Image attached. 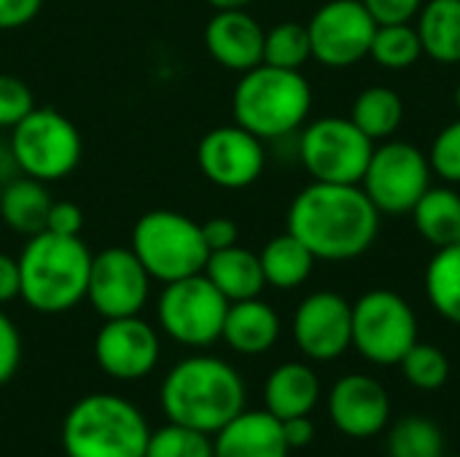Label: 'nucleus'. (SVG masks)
Returning <instances> with one entry per match:
<instances>
[{
    "mask_svg": "<svg viewBox=\"0 0 460 457\" xmlns=\"http://www.w3.org/2000/svg\"><path fill=\"white\" fill-rule=\"evenodd\" d=\"M431 164L429 154L404 140H383L375 145L361 189L380 215L412 213L418 199L431 189Z\"/></svg>",
    "mask_w": 460,
    "mask_h": 457,
    "instance_id": "9d476101",
    "label": "nucleus"
},
{
    "mask_svg": "<svg viewBox=\"0 0 460 457\" xmlns=\"http://www.w3.org/2000/svg\"><path fill=\"white\" fill-rule=\"evenodd\" d=\"M329 417L350 439H372L391 420L388 391L369 374H345L329 393Z\"/></svg>",
    "mask_w": 460,
    "mask_h": 457,
    "instance_id": "f3484780",
    "label": "nucleus"
},
{
    "mask_svg": "<svg viewBox=\"0 0 460 457\" xmlns=\"http://www.w3.org/2000/svg\"><path fill=\"white\" fill-rule=\"evenodd\" d=\"M259 261H261L267 286L291 291V288H299L302 283H307V277L313 275V264L318 259L310 253V248L302 240H296L291 232H286V234L272 237L261 248Z\"/></svg>",
    "mask_w": 460,
    "mask_h": 457,
    "instance_id": "a878e982",
    "label": "nucleus"
},
{
    "mask_svg": "<svg viewBox=\"0 0 460 457\" xmlns=\"http://www.w3.org/2000/svg\"><path fill=\"white\" fill-rule=\"evenodd\" d=\"M456 108H458V113H460V83L456 86Z\"/></svg>",
    "mask_w": 460,
    "mask_h": 457,
    "instance_id": "a18cd8bd",
    "label": "nucleus"
},
{
    "mask_svg": "<svg viewBox=\"0 0 460 457\" xmlns=\"http://www.w3.org/2000/svg\"><path fill=\"white\" fill-rule=\"evenodd\" d=\"M288 232L321 261H350L364 256L380 234V210L358 183L305 186L288 207Z\"/></svg>",
    "mask_w": 460,
    "mask_h": 457,
    "instance_id": "f257e3e1",
    "label": "nucleus"
},
{
    "mask_svg": "<svg viewBox=\"0 0 460 457\" xmlns=\"http://www.w3.org/2000/svg\"><path fill=\"white\" fill-rule=\"evenodd\" d=\"M321 382L318 374L299 361L280 364L264 382V404L267 412L278 420L310 415L318 407Z\"/></svg>",
    "mask_w": 460,
    "mask_h": 457,
    "instance_id": "412c9836",
    "label": "nucleus"
},
{
    "mask_svg": "<svg viewBox=\"0 0 460 457\" xmlns=\"http://www.w3.org/2000/svg\"><path fill=\"white\" fill-rule=\"evenodd\" d=\"M148 436L143 412L113 393L78 399L62 423L67 457H146Z\"/></svg>",
    "mask_w": 460,
    "mask_h": 457,
    "instance_id": "39448f33",
    "label": "nucleus"
},
{
    "mask_svg": "<svg viewBox=\"0 0 460 457\" xmlns=\"http://www.w3.org/2000/svg\"><path fill=\"white\" fill-rule=\"evenodd\" d=\"M264 32L248 8L216 11L205 24V48L221 67L245 73L264 62Z\"/></svg>",
    "mask_w": 460,
    "mask_h": 457,
    "instance_id": "a211bd4d",
    "label": "nucleus"
},
{
    "mask_svg": "<svg viewBox=\"0 0 460 457\" xmlns=\"http://www.w3.org/2000/svg\"><path fill=\"white\" fill-rule=\"evenodd\" d=\"M377 24H404L418 16L426 0H361Z\"/></svg>",
    "mask_w": 460,
    "mask_h": 457,
    "instance_id": "e433bc0d",
    "label": "nucleus"
},
{
    "mask_svg": "<svg viewBox=\"0 0 460 457\" xmlns=\"http://www.w3.org/2000/svg\"><path fill=\"white\" fill-rule=\"evenodd\" d=\"M92 250L81 237L38 232L19 253L24 304L43 315H59L86 299Z\"/></svg>",
    "mask_w": 460,
    "mask_h": 457,
    "instance_id": "7ed1b4c3",
    "label": "nucleus"
},
{
    "mask_svg": "<svg viewBox=\"0 0 460 457\" xmlns=\"http://www.w3.org/2000/svg\"><path fill=\"white\" fill-rule=\"evenodd\" d=\"M350 119L369 140H391L404 121V100L391 86H367L353 100Z\"/></svg>",
    "mask_w": 460,
    "mask_h": 457,
    "instance_id": "bb28decb",
    "label": "nucleus"
},
{
    "mask_svg": "<svg viewBox=\"0 0 460 457\" xmlns=\"http://www.w3.org/2000/svg\"><path fill=\"white\" fill-rule=\"evenodd\" d=\"M151 294V275L132 248H105L92 253L86 299L102 321L140 315Z\"/></svg>",
    "mask_w": 460,
    "mask_h": 457,
    "instance_id": "ddd939ff",
    "label": "nucleus"
},
{
    "mask_svg": "<svg viewBox=\"0 0 460 457\" xmlns=\"http://www.w3.org/2000/svg\"><path fill=\"white\" fill-rule=\"evenodd\" d=\"M13 172H19V167L11 156V148H0V186H5L13 178Z\"/></svg>",
    "mask_w": 460,
    "mask_h": 457,
    "instance_id": "37998d69",
    "label": "nucleus"
},
{
    "mask_svg": "<svg viewBox=\"0 0 460 457\" xmlns=\"http://www.w3.org/2000/svg\"><path fill=\"white\" fill-rule=\"evenodd\" d=\"M213 11H234V8H248L253 0H205Z\"/></svg>",
    "mask_w": 460,
    "mask_h": 457,
    "instance_id": "c03bdc74",
    "label": "nucleus"
},
{
    "mask_svg": "<svg viewBox=\"0 0 460 457\" xmlns=\"http://www.w3.org/2000/svg\"><path fill=\"white\" fill-rule=\"evenodd\" d=\"M450 457H460V455H450Z\"/></svg>",
    "mask_w": 460,
    "mask_h": 457,
    "instance_id": "49530a36",
    "label": "nucleus"
},
{
    "mask_svg": "<svg viewBox=\"0 0 460 457\" xmlns=\"http://www.w3.org/2000/svg\"><path fill=\"white\" fill-rule=\"evenodd\" d=\"M283 423L264 412H240L213 442V457H288Z\"/></svg>",
    "mask_w": 460,
    "mask_h": 457,
    "instance_id": "6ab92c4d",
    "label": "nucleus"
},
{
    "mask_svg": "<svg viewBox=\"0 0 460 457\" xmlns=\"http://www.w3.org/2000/svg\"><path fill=\"white\" fill-rule=\"evenodd\" d=\"M375 30L377 22L361 0H329L307 22L313 59L334 70L350 67L369 57Z\"/></svg>",
    "mask_w": 460,
    "mask_h": 457,
    "instance_id": "f8f14e48",
    "label": "nucleus"
},
{
    "mask_svg": "<svg viewBox=\"0 0 460 457\" xmlns=\"http://www.w3.org/2000/svg\"><path fill=\"white\" fill-rule=\"evenodd\" d=\"M8 148L22 175L54 183L78 167L84 143L67 116L54 108H32L11 129Z\"/></svg>",
    "mask_w": 460,
    "mask_h": 457,
    "instance_id": "0eeeda50",
    "label": "nucleus"
},
{
    "mask_svg": "<svg viewBox=\"0 0 460 457\" xmlns=\"http://www.w3.org/2000/svg\"><path fill=\"white\" fill-rule=\"evenodd\" d=\"M146 457H213L210 434L170 423L148 436Z\"/></svg>",
    "mask_w": 460,
    "mask_h": 457,
    "instance_id": "473e14b6",
    "label": "nucleus"
},
{
    "mask_svg": "<svg viewBox=\"0 0 460 457\" xmlns=\"http://www.w3.org/2000/svg\"><path fill=\"white\" fill-rule=\"evenodd\" d=\"M51 202L54 199L43 180L30 175L11 178L0 189V221L16 234L32 237L46 229Z\"/></svg>",
    "mask_w": 460,
    "mask_h": 457,
    "instance_id": "5701e85b",
    "label": "nucleus"
},
{
    "mask_svg": "<svg viewBox=\"0 0 460 457\" xmlns=\"http://www.w3.org/2000/svg\"><path fill=\"white\" fill-rule=\"evenodd\" d=\"M388 457H445V436L429 417H404L391 428Z\"/></svg>",
    "mask_w": 460,
    "mask_h": 457,
    "instance_id": "7c9ffc66",
    "label": "nucleus"
},
{
    "mask_svg": "<svg viewBox=\"0 0 460 457\" xmlns=\"http://www.w3.org/2000/svg\"><path fill=\"white\" fill-rule=\"evenodd\" d=\"M402 372L412 388L439 391V388H445V382L450 377V361L437 345L415 342L407 350V356L402 358Z\"/></svg>",
    "mask_w": 460,
    "mask_h": 457,
    "instance_id": "2f4dec72",
    "label": "nucleus"
},
{
    "mask_svg": "<svg viewBox=\"0 0 460 457\" xmlns=\"http://www.w3.org/2000/svg\"><path fill=\"white\" fill-rule=\"evenodd\" d=\"M431 172L439 175L445 183L460 186V119L447 124L431 143L429 151Z\"/></svg>",
    "mask_w": 460,
    "mask_h": 457,
    "instance_id": "72a5a7b5",
    "label": "nucleus"
},
{
    "mask_svg": "<svg viewBox=\"0 0 460 457\" xmlns=\"http://www.w3.org/2000/svg\"><path fill=\"white\" fill-rule=\"evenodd\" d=\"M202 275L226 296L229 304L243 302V299H256L267 286L259 253L240 248V245L210 250Z\"/></svg>",
    "mask_w": 460,
    "mask_h": 457,
    "instance_id": "4be33fe9",
    "label": "nucleus"
},
{
    "mask_svg": "<svg viewBox=\"0 0 460 457\" xmlns=\"http://www.w3.org/2000/svg\"><path fill=\"white\" fill-rule=\"evenodd\" d=\"M280 337V318L278 312L256 299L232 302L226 310L221 339L240 356H261L275 347Z\"/></svg>",
    "mask_w": 460,
    "mask_h": 457,
    "instance_id": "aec40b11",
    "label": "nucleus"
},
{
    "mask_svg": "<svg viewBox=\"0 0 460 457\" xmlns=\"http://www.w3.org/2000/svg\"><path fill=\"white\" fill-rule=\"evenodd\" d=\"M426 296L445 321L460 326V245L437 248L426 267Z\"/></svg>",
    "mask_w": 460,
    "mask_h": 457,
    "instance_id": "cd10ccee",
    "label": "nucleus"
},
{
    "mask_svg": "<svg viewBox=\"0 0 460 457\" xmlns=\"http://www.w3.org/2000/svg\"><path fill=\"white\" fill-rule=\"evenodd\" d=\"M202 237H205V242H208L210 250H224V248L237 245L240 229H237V224L232 218L216 215V218H210V221L202 224Z\"/></svg>",
    "mask_w": 460,
    "mask_h": 457,
    "instance_id": "ea45409f",
    "label": "nucleus"
},
{
    "mask_svg": "<svg viewBox=\"0 0 460 457\" xmlns=\"http://www.w3.org/2000/svg\"><path fill=\"white\" fill-rule=\"evenodd\" d=\"M264 140L240 124L216 127L202 135L197 145V164L202 175L218 189H248L264 172Z\"/></svg>",
    "mask_w": 460,
    "mask_h": 457,
    "instance_id": "4468645a",
    "label": "nucleus"
},
{
    "mask_svg": "<svg viewBox=\"0 0 460 457\" xmlns=\"http://www.w3.org/2000/svg\"><path fill=\"white\" fill-rule=\"evenodd\" d=\"M369 57L385 70H407L423 57L420 35L412 22L404 24H377Z\"/></svg>",
    "mask_w": 460,
    "mask_h": 457,
    "instance_id": "c85d7f7f",
    "label": "nucleus"
},
{
    "mask_svg": "<svg viewBox=\"0 0 460 457\" xmlns=\"http://www.w3.org/2000/svg\"><path fill=\"white\" fill-rule=\"evenodd\" d=\"M294 342L313 361H334L353 347V304L334 291H315L294 312Z\"/></svg>",
    "mask_w": 460,
    "mask_h": 457,
    "instance_id": "dca6fc26",
    "label": "nucleus"
},
{
    "mask_svg": "<svg viewBox=\"0 0 460 457\" xmlns=\"http://www.w3.org/2000/svg\"><path fill=\"white\" fill-rule=\"evenodd\" d=\"M418 342L412 304L388 288L367 291L353 304V347L375 366H396Z\"/></svg>",
    "mask_w": 460,
    "mask_h": 457,
    "instance_id": "6e6552de",
    "label": "nucleus"
},
{
    "mask_svg": "<svg viewBox=\"0 0 460 457\" xmlns=\"http://www.w3.org/2000/svg\"><path fill=\"white\" fill-rule=\"evenodd\" d=\"M313 110V89L302 70L256 65L240 73L232 94L234 124L261 140H278L305 127Z\"/></svg>",
    "mask_w": 460,
    "mask_h": 457,
    "instance_id": "20e7f679",
    "label": "nucleus"
},
{
    "mask_svg": "<svg viewBox=\"0 0 460 457\" xmlns=\"http://www.w3.org/2000/svg\"><path fill=\"white\" fill-rule=\"evenodd\" d=\"M22 291V275H19V259L0 250V304H8Z\"/></svg>",
    "mask_w": 460,
    "mask_h": 457,
    "instance_id": "a19ab883",
    "label": "nucleus"
},
{
    "mask_svg": "<svg viewBox=\"0 0 460 457\" xmlns=\"http://www.w3.org/2000/svg\"><path fill=\"white\" fill-rule=\"evenodd\" d=\"M159 401L170 423L218 434L245 409V382L232 364L213 356H194L167 372Z\"/></svg>",
    "mask_w": 460,
    "mask_h": 457,
    "instance_id": "f03ea898",
    "label": "nucleus"
},
{
    "mask_svg": "<svg viewBox=\"0 0 460 457\" xmlns=\"http://www.w3.org/2000/svg\"><path fill=\"white\" fill-rule=\"evenodd\" d=\"M280 423H283V436H286L288 450H302L315 439V426H313L310 415L288 417V420H280Z\"/></svg>",
    "mask_w": 460,
    "mask_h": 457,
    "instance_id": "79ce46f5",
    "label": "nucleus"
},
{
    "mask_svg": "<svg viewBox=\"0 0 460 457\" xmlns=\"http://www.w3.org/2000/svg\"><path fill=\"white\" fill-rule=\"evenodd\" d=\"M229 302L199 272L175 283H164L156 302L162 331L186 347H208L221 339Z\"/></svg>",
    "mask_w": 460,
    "mask_h": 457,
    "instance_id": "1a4fd4ad",
    "label": "nucleus"
},
{
    "mask_svg": "<svg viewBox=\"0 0 460 457\" xmlns=\"http://www.w3.org/2000/svg\"><path fill=\"white\" fill-rule=\"evenodd\" d=\"M313 59L310 32L302 22H278L264 32V65L302 70V65Z\"/></svg>",
    "mask_w": 460,
    "mask_h": 457,
    "instance_id": "c756f323",
    "label": "nucleus"
},
{
    "mask_svg": "<svg viewBox=\"0 0 460 457\" xmlns=\"http://www.w3.org/2000/svg\"><path fill=\"white\" fill-rule=\"evenodd\" d=\"M375 140H369L350 116H323L302 129L299 159L313 180L323 183H361L372 159Z\"/></svg>",
    "mask_w": 460,
    "mask_h": 457,
    "instance_id": "9b49d317",
    "label": "nucleus"
},
{
    "mask_svg": "<svg viewBox=\"0 0 460 457\" xmlns=\"http://www.w3.org/2000/svg\"><path fill=\"white\" fill-rule=\"evenodd\" d=\"M162 356L159 334L140 315L111 318L94 337V361L113 380L148 377Z\"/></svg>",
    "mask_w": 460,
    "mask_h": 457,
    "instance_id": "2eb2a0df",
    "label": "nucleus"
},
{
    "mask_svg": "<svg viewBox=\"0 0 460 457\" xmlns=\"http://www.w3.org/2000/svg\"><path fill=\"white\" fill-rule=\"evenodd\" d=\"M43 8V0H0V30H19L30 24Z\"/></svg>",
    "mask_w": 460,
    "mask_h": 457,
    "instance_id": "58836bf2",
    "label": "nucleus"
},
{
    "mask_svg": "<svg viewBox=\"0 0 460 457\" xmlns=\"http://www.w3.org/2000/svg\"><path fill=\"white\" fill-rule=\"evenodd\" d=\"M22 364V337L13 321L0 310V385H5Z\"/></svg>",
    "mask_w": 460,
    "mask_h": 457,
    "instance_id": "c9c22d12",
    "label": "nucleus"
},
{
    "mask_svg": "<svg viewBox=\"0 0 460 457\" xmlns=\"http://www.w3.org/2000/svg\"><path fill=\"white\" fill-rule=\"evenodd\" d=\"M132 253L140 259L151 280L175 283L205 269L210 248L202 224L175 210H148L132 226Z\"/></svg>",
    "mask_w": 460,
    "mask_h": 457,
    "instance_id": "423d86ee",
    "label": "nucleus"
},
{
    "mask_svg": "<svg viewBox=\"0 0 460 457\" xmlns=\"http://www.w3.org/2000/svg\"><path fill=\"white\" fill-rule=\"evenodd\" d=\"M32 108H35V97L30 86L16 75L0 73V127L13 129Z\"/></svg>",
    "mask_w": 460,
    "mask_h": 457,
    "instance_id": "f704fd0d",
    "label": "nucleus"
},
{
    "mask_svg": "<svg viewBox=\"0 0 460 457\" xmlns=\"http://www.w3.org/2000/svg\"><path fill=\"white\" fill-rule=\"evenodd\" d=\"M81 229H84V213L75 202H51L46 232L62 237H81Z\"/></svg>",
    "mask_w": 460,
    "mask_h": 457,
    "instance_id": "4c0bfd02",
    "label": "nucleus"
},
{
    "mask_svg": "<svg viewBox=\"0 0 460 457\" xmlns=\"http://www.w3.org/2000/svg\"><path fill=\"white\" fill-rule=\"evenodd\" d=\"M415 19L423 54L442 65L460 62V0H426Z\"/></svg>",
    "mask_w": 460,
    "mask_h": 457,
    "instance_id": "b1692460",
    "label": "nucleus"
},
{
    "mask_svg": "<svg viewBox=\"0 0 460 457\" xmlns=\"http://www.w3.org/2000/svg\"><path fill=\"white\" fill-rule=\"evenodd\" d=\"M412 221L434 248L460 245V194L450 186H431L412 207Z\"/></svg>",
    "mask_w": 460,
    "mask_h": 457,
    "instance_id": "393cba45",
    "label": "nucleus"
}]
</instances>
